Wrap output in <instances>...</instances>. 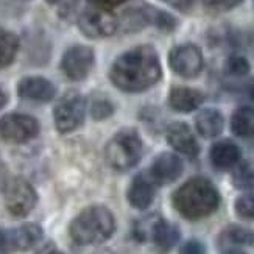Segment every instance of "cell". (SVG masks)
<instances>
[{"label": "cell", "instance_id": "4dcf8cb0", "mask_svg": "<svg viewBox=\"0 0 254 254\" xmlns=\"http://www.w3.org/2000/svg\"><path fill=\"white\" fill-rule=\"evenodd\" d=\"M92 6H98V8H103V9H109L111 11L113 8L122 5L125 2H128V0H87Z\"/></svg>", "mask_w": 254, "mask_h": 254}, {"label": "cell", "instance_id": "3957f363", "mask_svg": "<svg viewBox=\"0 0 254 254\" xmlns=\"http://www.w3.org/2000/svg\"><path fill=\"white\" fill-rule=\"evenodd\" d=\"M116 231V220L108 207L95 204L83 209L69 226L70 239L78 245H98Z\"/></svg>", "mask_w": 254, "mask_h": 254}, {"label": "cell", "instance_id": "4fadbf2b", "mask_svg": "<svg viewBox=\"0 0 254 254\" xmlns=\"http://www.w3.org/2000/svg\"><path fill=\"white\" fill-rule=\"evenodd\" d=\"M167 142L180 151L181 154H186L189 158H195L200 153V145L195 134L192 132L190 127L183 122H175L167 128Z\"/></svg>", "mask_w": 254, "mask_h": 254}, {"label": "cell", "instance_id": "8d00e7d4", "mask_svg": "<svg viewBox=\"0 0 254 254\" xmlns=\"http://www.w3.org/2000/svg\"><path fill=\"white\" fill-rule=\"evenodd\" d=\"M225 254H244V253L239 251V250H229V251H226Z\"/></svg>", "mask_w": 254, "mask_h": 254}, {"label": "cell", "instance_id": "7c38bea8", "mask_svg": "<svg viewBox=\"0 0 254 254\" xmlns=\"http://www.w3.org/2000/svg\"><path fill=\"white\" fill-rule=\"evenodd\" d=\"M44 236V231L36 223H25L17 228L8 229L3 233L5 244L8 250L16 251H28L33 247H36Z\"/></svg>", "mask_w": 254, "mask_h": 254}, {"label": "cell", "instance_id": "d590c367", "mask_svg": "<svg viewBox=\"0 0 254 254\" xmlns=\"http://www.w3.org/2000/svg\"><path fill=\"white\" fill-rule=\"evenodd\" d=\"M250 95L253 97V100H254V78H253L251 83H250Z\"/></svg>", "mask_w": 254, "mask_h": 254}, {"label": "cell", "instance_id": "9c48e42d", "mask_svg": "<svg viewBox=\"0 0 254 254\" xmlns=\"http://www.w3.org/2000/svg\"><path fill=\"white\" fill-rule=\"evenodd\" d=\"M169 65L176 75L183 78H195L203 70V53L195 44L176 46L169 53Z\"/></svg>", "mask_w": 254, "mask_h": 254}, {"label": "cell", "instance_id": "ffe728a7", "mask_svg": "<svg viewBox=\"0 0 254 254\" xmlns=\"http://www.w3.org/2000/svg\"><path fill=\"white\" fill-rule=\"evenodd\" d=\"M231 129L239 137H250L254 134V108L240 106L231 117Z\"/></svg>", "mask_w": 254, "mask_h": 254}, {"label": "cell", "instance_id": "1f68e13d", "mask_svg": "<svg viewBox=\"0 0 254 254\" xmlns=\"http://www.w3.org/2000/svg\"><path fill=\"white\" fill-rule=\"evenodd\" d=\"M169 2L178 11H189L193 5V0H169Z\"/></svg>", "mask_w": 254, "mask_h": 254}, {"label": "cell", "instance_id": "6da1fadb", "mask_svg": "<svg viewBox=\"0 0 254 254\" xmlns=\"http://www.w3.org/2000/svg\"><path fill=\"white\" fill-rule=\"evenodd\" d=\"M162 76L158 52L151 46L131 49L113 63L109 80L124 92H142L156 84Z\"/></svg>", "mask_w": 254, "mask_h": 254}, {"label": "cell", "instance_id": "52a82bcc", "mask_svg": "<svg viewBox=\"0 0 254 254\" xmlns=\"http://www.w3.org/2000/svg\"><path fill=\"white\" fill-rule=\"evenodd\" d=\"M78 27L87 38L100 39L114 35L119 27V20L109 9L91 5L80 14Z\"/></svg>", "mask_w": 254, "mask_h": 254}, {"label": "cell", "instance_id": "30bf717a", "mask_svg": "<svg viewBox=\"0 0 254 254\" xmlns=\"http://www.w3.org/2000/svg\"><path fill=\"white\" fill-rule=\"evenodd\" d=\"M95 63L94 50L86 46H73L65 50L61 60V70L72 81H81L91 73Z\"/></svg>", "mask_w": 254, "mask_h": 254}, {"label": "cell", "instance_id": "5b68a950", "mask_svg": "<svg viewBox=\"0 0 254 254\" xmlns=\"http://www.w3.org/2000/svg\"><path fill=\"white\" fill-rule=\"evenodd\" d=\"M86 114V100L76 91L64 94L53 109L55 127L63 134L80 128Z\"/></svg>", "mask_w": 254, "mask_h": 254}, {"label": "cell", "instance_id": "d6986e66", "mask_svg": "<svg viewBox=\"0 0 254 254\" xmlns=\"http://www.w3.org/2000/svg\"><path fill=\"white\" fill-rule=\"evenodd\" d=\"M151 240L161 251H170L180 242V229L167 220L159 218L153 229Z\"/></svg>", "mask_w": 254, "mask_h": 254}, {"label": "cell", "instance_id": "74e56055", "mask_svg": "<svg viewBox=\"0 0 254 254\" xmlns=\"http://www.w3.org/2000/svg\"><path fill=\"white\" fill-rule=\"evenodd\" d=\"M253 2H254V0H253Z\"/></svg>", "mask_w": 254, "mask_h": 254}, {"label": "cell", "instance_id": "83f0119b", "mask_svg": "<svg viewBox=\"0 0 254 254\" xmlns=\"http://www.w3.org/2000/svg\"><path fill=\"white\" fill-rule=\"evenodd\" d=\"M236 212L239 217L254 220V193L242 195L236 201Z\"/></svg>", "mask_w": 254, "mask_h": 254}, {"label": "cell", "instance_id": "2e32d148", "mask_svg": "<svg viewBox=\"0 0 254 254\" xmlns=\"http://www.w3.org/2000/svg\"><path fill=\"white\" fill-rule=\"evenodd\" d=\"M154 181L145 175H137L128 187V201L136 209H147L154 200Z\"/></svg>", "mask_w": 254, "mask_h": 254}, {"label": "cell", "instance_id": "e0dca14e", "mask_svg": "<svg viewBox=\"0 0 254 254\" xmlns=\"http://www.w3.org/2000/svg\"><path fill=\"white\" fill-rule=\"evenodd\" d=\"M240 156H242V151H240L239 145L229 139L215 142L211 147V151H209L211 162L218 170H226L231 167H236L237 162L240 161Z\"/></svg>", "mask_w": 254, "mask_h": 254}, {"label": "cell", "instance_id": "7a4b0ae2", "mask_svg": "<svg viewBox=\"0 0 254 254\" xmlns=\"http://www.w3.org/2000/svg\"><path fill=\"white\" fill-rule=\"evenodd\" d=\"M172 201L184 218L200 220L217 211L220 206V193L207 178L195 176L173 193Z\"/></svg>", "mask_w": 254, "mask_h": 254}, {"label": "cell", "instance_id": "603a6c76", "mask_svg": "<svg viewBox=\"0 0 254 254\" xmlns=\"http://www.w3.org/2000/svg\"><path fill=\"white\" fill-rule=\"evenodd\" d=\"M233 184L237 189H254V159H247L236 165L233 170Z\"/></svg>", "mask_w": 254, "mask_h": 254}, {"label": "cell", "instance_id": "277c9868", "mask_svg": "<svg viewBox=\"0 0 254 254\" xmlns=\"http://www.w3.org/2000/svg\"><path fill=\"white\" fill-rule=\"evenodd\" d=\"M142 139L132 128L117 131L106 145V162L117 172L132 169L142 158Z\"/></svg>", "mask_w": 254, "mask_h": 254}, {"label": "cell", "instance_id": "f1b7e54d", "mask_svg": "<svg viewBox=\"0 0 254 254\" xmlns=\"http://www.w3.org/2000/svg\"><path fill=\"white\" fill-rule=\"evenodd\" d=\"M244 0H203V5L211 9V11H217V13H223V11H229L234 9L236 6H239Z\"/></svg>", "mask_w": 254, "mask_h": 254}, {"label": "cell", "instance_id": "4316f807", "mask_svg": "<svg viewBox=\"0 0 254 254\" xmlns=\"http://www.w3.org/2000/svg\"><path fill=\"white\" fill-rule=\"evenodd\" d=\"M161 217L158 215H148L145 218H140L139 222L134 225V234L139 240H148L151 239V234H153V229L156 226L158 220Z\"/></svg>", "mask_w": 254, "mask_h": 254}, {"label": "cell", "instance_id": "5bb4252c", "mask_svg": "<svg viewBox=\"0 0 254 254\" xmlns=\"http://www.w3.org/2000/svg\"><path fill=\"white\" fill-rule=\"evenodd\" d=\"M183 161L173 153H161L159 156L154 159L150 173L151 180L158 184H170L176 181L183 173Z\"/></svg>", "mask_w": 254, "mask_h": 254}, {"label": "cell", "instance_id": "cb8c5ba5", "mask_svg": "<svg viewBox=\"0 0 254 254\" xmlns=\"http://www.w3.org/2000/svg\"><path fill=\"white\" fill-rule=\"evenodd\" d=\"M222 239L231 245H240V247H250L254 244V231L247 228V226H240V225H231L228 226Z\"/></svg>", "mask_w": 254, "mask_h": 254}, {"label": "cell", "instance_id": "484cf974", "mask_svg": "<svg viewBox=\"0 0 254 254\" xmlns=\"http://www.w3.org/2000/svg\"><path fill=\"white\" fill-rule=\"evenodd\" d=\"M225 69L229 75L233 76H245L250 72V63L245 57L240 55H233L226 60Z\"/></svg>", "mask_w": 254, "mask_h": 254}, {"label": "cell", "instance_id": "44dd1931", "mask_svg": "<svg viewBox=\"0 0 254 254\" xmlns=\"http://www.w3.org/2000/svg\"><path fill=\"white\" fill-rule=\"evenodd\" d=\"M140 9L147 25H153L165 33H170L176 28V19L172 14L165 13V11L154 8L151 5H143L140 6Z\"/></svg>", "mask_w": 254, "mask_h": 254}, {"label": "cell", "instance_id": "8992f818", "mask_svg": "<svg viewBox=\"0 0 254 254\" xmlns=\"http://www.w3.org/2000/svg\"><path fill=\"white\" fill-rule=\"evenodd\" d=\"M36 203H38V193L35 190V187L27 180L17 176V178H13L6 183L5 206L13 217L17 218L27 217L35 209Z\"/></svg>", "mask_w": 254, "mask_h": 254}, {"label": "cell", "instance_id": "8fae6325", "mask_svg": "<svg viewBox=\"0 0 254 254\" xmlns=\"http://www.w3.org/2000/svg\"><path fill=\"white\" fill-rule=\"evenodd\" d=\"M17 94L24 100L47 103L57 95V87L44 76H25L17 84Z\"/></svg>", "mask_w": 254, "mask_h": 254}, {"label": "cell", "instance_id": "9a60e30c", "mask_svg": "<svg viewBox=\"0 0 254 254\" xmlns=\"http://www.w3.org/2000/svg\"><path fill=\"white\" fill-rule=\"evenodd\" d=\"M204 102V95L198 89L186 86H175L169 92V105L176 113H192Z\"/></svg>", "mask_w": 254, "mask_h": 254}, {"label": "cell", "instance_id": "d4e9b609", "mask_svg": "<svg viewBox=\"0 0 254 254\" xmlns=\"http://www.w3.org/2000/svg\"><path fill=\"white\" fill-rule=\"evenodd\" d=\"M114 113V106L111 103L109 98H106L105 95H94L91 100V116L95 120H103L106 117H109Z\"/></svg>", "mask_w": 254, "mask_h": 254}, {"label": "cell", "instance_id": "ba28073f", "mask_svg": "<svg viewBox=\"0 0 254 254\" xmlns=\"http://www.w3.org/2000/svg\"><path fill=\"white\" fill-rule=\"evenodd\" d=\"M39 132V122L28 114H6L0 119V137L6 142L24 143L35 139Z\"/></svg>", "mask_w": 254, "mask_h": 254}, {"label": "cell", "instance_id": "e575fe53", "mask_svg": "<svg viewBox=\"0 0 254 254\" xmlns=\"http://www.w3.org/2000/svg\"><path fill=\"white\" fill-rule=\"evenodd\" d=\"M38 254H64V253H61L60 250H57V248H46V250H42L41 253H38Z\"/></svg>", "mask_w": 254, "mask_h": 254}, {"label": "cell", "instance_id": "ac0fdd59", "mask_svg": "<svg viewBox=\"0 0 254 254\" xmlns=\"http://www.w3.org/2000/svg\"><path fill=\"white\" fill-rule=\"evenodd\" d=\"M195 127H196V131L200 132L203 137L212 139V137H217L220 132L223 131L225 119L218 109L206 108L203 111L198 113L195 119Z\"/></svg>", "mask_w": 254, "mask_h": 254}, {"label": "cell", "instance_id": "d6a6232c", "mask_svg": "<svg viewBox=\"0 0 254 254\" xmlns=\"http://www.w3.org/2000/svg\"><path fill=\"white\" fill-rule=\"evenodd\" d=\"M8 253V247L5 244V237H3V233L0 231V254H6Z\"/></svg>", "mask_w": 254, "mask_h": 254}, {"label": "cell", "instance_id": "836d02e7", "mask_svg": "<svg viewBox=\"0 0 254 254\" xmlns=\"http://www.w3.org/2000/svg\"><path fill=\"white\" fill-rule=\"evenodd\" d=\"M6 100H8V97H6V92L3 91V87L0 86V109H2V108L5 106Z\"/></svg>", "mask_w": 254, "mask_h": 254}, {"label": "cell", "instance_id": "7402d4cb", "mask_svg": "<svg viewBox=\"0 0 254 254\" xmlns=\"http://www.w3.org/2000/svg\"><path fill=\"white\" fill-rule=\"evenodd\" d=\"M19 50V38L5 28H0V69L13 64Z\"/></svg>", "mask_w": 254, "mask_h": 254}, {"label": "cell", "instance_id": "f546056e", "mask_svg": "<svg viewBox=\"0 0 254 254\" xmlns=\"http://www.w3.org/2000/svg\"><path fill=\"white\" fill-rule=\"evenodd\" d=\"M180 254H206V248L201 242L198 240H189L181 247Z\"/></svg>", "mask_w": 254, "mask_h": 254}]
</instances>
